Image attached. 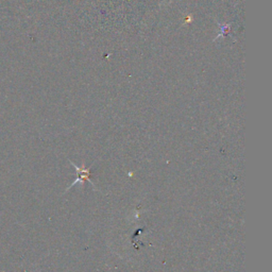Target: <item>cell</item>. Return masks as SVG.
I'll return each instance as SVG.
<instances>
[{"label":"cell","mask_w":272,"mask_h":272,"mask_svg":"<svg viewBox=\"0 0 272 272\" xmlns=\"http://www.w3.org/2000/svg\"><path fill=\"white\" fill-rule=\"evenodd\" d=\"M70 163L72 164V166L75 167V169H76L77 179L75 180V182H73L71 185L68 186L67 190H68L69 188H71L72 186H75L76 184H81V185H82L85 181L90 182V184L93 186V188H94L95 190H98V189L96 188V186H95L94 183L92 182V180H91V175H92V174H91V169H92V166H90V167H87V168H86L84 165H82L81 167H79V166H77L75 163H72L71 161H70Z\"/></svg>","instance_id":"1"}]
</instances>
